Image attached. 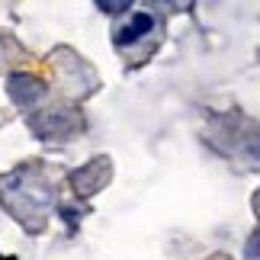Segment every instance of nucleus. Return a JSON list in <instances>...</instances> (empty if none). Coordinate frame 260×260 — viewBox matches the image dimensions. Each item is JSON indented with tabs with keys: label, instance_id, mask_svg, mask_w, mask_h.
<instances>
[{
	"label": "nucleus",
	"instance_id": "39448f33",
	"mask_svg": "<svg viewBox=\"0 0 260 260\" xmlns=\"http://www.w3.org/2000/svg\"><path fill=\"white\" fill-rule=\"evenodd\" d=\"M151 26H154V16H151V13H135V16L116 32V45L125 48V45L138 42V39H145L148 32H151Z\"/></svg>",
	"mask_w": 260,
	"mask_h": 260
},
{
	"label": "nucleus",
	"instance_id": "423d86ee",
	"mask_svg": "<svg viewBox=\"0 0 260 260\" xmlns=\"http://www.w3.org/2000/svg\"><path fill=\"white\" fill-rule=\"evenodd\" d=\"M244 260H260V232L247 238V244H244Z\"/></svg>",
	"mask_w": 260,
	"mask_h": 260
},
{
	"label": "nucleus",
	"instance_id": "6e6552de",
	"mask_svg": "<svg viewBox=\"0 0 260 260\" xmlns=\"http://www.w3.org/2000/svg\"><path fill=\"white\" fill-rule=\"evenodd\" d=\"M251 206H254V215L260 218V189H257V193H254V199H251Z\"/></svg>",
	"mask_w": 260,
	"mask_h": 260
},
{
	"label": "nucleus",
	"instance_id": "7ed1b4c3",
	"mask_svg": "<svg viewBox=\"0 0 260 260\" xmlns=\"http://www.w3.org/2000/svg\"><path fill=\"white\" fill-rule=\"evenodd\" d=\"M71 186L77 196H93L100 193V189H106V183L113 180V161H109L106 154L93 157V161H87L84 167H77V171H71Z\"/></svg>",
	"mask_w": 260,
	"mask_h": 260
},
{
	"label": "nucleus",
	"instance_id": "f257e3e1",
	"mask_svg": "<svg viewBox=\"0 0 260 260\" xmlns=\"http://www.w3.org/2000/svg\"><path fill=\"white\" fill-rule=\"evenodd\" d=\"M0 199L13 212L16 222H23L29 232H39L42 228V212L55 199V189L42 177V167L29 164L0 180Z\"/></svg>",
	"mask_w": 260,
	"mask_h": 260
},
{
	"label": "nucleus",
	"instance_id": "f03ea898",
	"mask_svg": "<svg viewBox=\"0 0 260 260\" xmlns=\"http://www.w3.org/2000/svg\"><path fill=\"white\" fill-rule=\"evenodd\" d=\"M29 128L48 142H58V138H71L74 132H81L84 119L77 109H45V113H36L29 119Z\"/></svg>",
	"mask_w": 260,
	"mask_h": 260
},
{
	"label": "nucleus",
	"instance_id": "20e7f679",
	"mask_svg": "<svg viewBox=\"0 0 260 260\" xmlns=\"http://www.w3.org/2000/svg\"><path fill=\"white\" fill-rule=\"evenodd\" d=\"M7 90H10V100L23 109H32L36 103H42L45 93H48L45 81H39L36 74H10Z\"/></svg>",
	"mask_w": 260,
	"mask_h": 260
},
{
	"label": "nucleus",
	"instance_id": "0eeeda50",
	"mask_svg": "<svg viewBox=\"0 0 260 260\" xmlns=\"http://www.w3.org/2000/svg\"><path fill=\"white\" fill-rule=\"evenodd\" d=\"M96 7L106 10V13H122V10H128V0H113V4H109V0H100Z\"/></svg>",
	"mask_w": 260,
	"mask_h": 260
}]
</instances>
